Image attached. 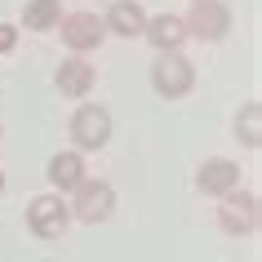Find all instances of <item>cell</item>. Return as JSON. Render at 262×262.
I'll list each match as a JSON object with an SVG mask.
<instances>
[{
	"instance_id": "cell-16",
	"label": "cell",
	"mask_w": 262,
	"mask_h": 262,
	"mask_svg": "<svg viewBox=\"0 0 262 262\" xmlns=\"http://www.w3.org/2000/svg\"><path fill=\"white\" fill-rule=\"evenodd\" d=\"M0 195H5V169H0Z\"/></svg>"
},
{
	"instance_id": "cell-5",
	"label": "cell",
	"mask_w": 262,
	"mask_h": 262,
	"mask_svg": "<svg viewBox=\"0 0 262 262\" xmlns=\"http://www.w3.org/2000/svg\"><path fill=\"white\" fill-rule=\"evenodd\" d=\"M27 227H31V235H40V240H58V235H67V227H71L67 195H58V191L31 195V200H27Z\"/></svg>"
},
{
	"instance_id": "cell-2",
	"label": "cell",
	"mask_w": 262,
	"mask_h": 262,
	"mask_svg": "<svg viewBox=\"0 0 262 262\" xmlns=\"http://www.w3.org/2000/svg\"><path fill=\"white\" fill-rule=\"evenodd\" d=\"M111 111L107 107H98V102H80V107L71 111V124H67V134H71V147L76 151H102L111 142Z\"/></svg>"
},
{
	"instance_id": "cell-12",
	"label": "cell",
	"mask_w": 262,
	"mask_h": 262,
	"mask_svg": "<svg viewBox=\"0 0 262 262\" xmlns=\"http://www.w3.org/2000/svg\"><path fill=\"white\" fill-rule=\"evenodd\" d=\"M142 23H147V9H142L138 0H111L107 14H102V27H107V36H120V40H134V36H142Z\"/></svg>"
},
{
	"instance_id": "cell-8",
	"label": "cell",
	"mask_w": 262,
	"mask_h": 262,
	"mask_svg": "<svg viewBox=\"0 0 262 262\" xmlns=\"http://www.w3.org/2000/svg\"><path fill=\"white\" fill-rule=\"evenodd\" d=\"M94 84H98V71H94V62H89L84 54L62 58L58 71H54V89H58L62 98H76V102H80L84 94H94Z\"/></svg>"
},
{
	"instance_id": "cell-13",
	"label": "cell",
	"mask_w": 262,
	"mask_h": 262,
	"mask_svg": "<svg viewBox=\"0 0 262 262\" xmlns=\"http://www.w3.org/2000/svg\"><path fill=\"white\" fill-rule=\"evenodd\" d=\"M62 23V0H27L23 5V27L27 31H54Z\"/></svg>"
},
{
	"instance_id": "cell-7",
	"label": "cell",
	"mask_w": 262,
	"mask_h": 262,
	"mask_svg": "<svg viewBox=\"0 0 262 262\" xmlns=\"http://www.w3.org/2000/svg\"><path fill=\"white\" fill-rule=\"evenodd\" d=\"M191 84H195V67L178 54V49H169V54H160L151 62V89L160 98H187Z\"/></svg>"
},
{
	"instance_id": "cell-4",
	"label": "cell",
	"mask_w": 262,
	"mask_h": 262,
	"mask_svg": "<svg viewBox=\"0 0 262 262\" xmlns=\"http://www.w3.org/2000/svg\"><path fill=\"white\" fill-rule=\"evenodd\" d=\"M218 227L227 235H235V240H249V235L258 231V195L240 191V187L222 191L218 195Z\"/></svg>"
},
{
	"instance_id": "cell-1",
	"label": "cell",
	"mask_w": 262,
	"mask_h": 262,
	"mask_svg": "<svg viewBox=\"0 0 262 262\" xmlns=\"http://www.w3.org/2000/svg\"><path fill=\"white\" fill-rule=\"evenodd\" d=\"M67 209H71V222L98 227V222H107L116 213V187L107 178H80L67 191Z\"/></svg>"
},
{
	"instance_id": "cell-6",
	"label": "cell",
	"mask_w": 262,
	"mask_h": 262,
	"mask_svg": "<svg viewBox=\"0 0 262 262\" xmlns=\"http://www.w3.org/2000/svg\"><path fill=\"white\" fill-rule=\"evenodd\" d=\"M58 36H62V45H67L71 54H94V49H102V40H107V27H102V14H89V9H76V14H62V23H58Z\"/></svg>"
},
{
	"instance_id": "cell-10",
	"label": "cell",
	"mask_w": 262,
	"mask_h": 262,
	"mask_svg": "<svg viewBox=\"0 0 262 262\" xmlns=\"http://www.w3.org/2000/svg\"><path fill=\"white\" fill-rule=\"evenodd\" d=\"M142 40L151 45L156 54L182 49V45H187V23H182L178 14H147V23H142Z\"/></svg>"
},
{
	"instance_id": "cell-11",
	"label": "cell",
	"mask_w": 262,
	"mask_h": 262,
	"mask_svg": "<svg viewBox=\"0 0 262 262\" xmlns=\"http://www.w3.org/2000/svg\"><path fill=\"white\" fill-rule=\"evenodd\" d=\"M45 178H49V187H54L58 195H67L71 187L80 178H89V165H84V151H58V156H49V165H45Z\"/></svg>"
},
{
	"instance_id": "cell-14",
	"label": "cell",
	"mask_w": 262,
	"mask_h": 262,
	"mask_svg": "<svg viewBox=\"0 0 262 262\" xmlns=\"http://www.w3.org/2000/svg\"><path fill=\"white\" fill-rule=\"evenodd\" d=\"M235 138L245 142L249 151H258L262 147V107L249 98L245 107H240V116H235Z\"/></svg>"
},
{
	"instance_id": "cell-3",
	"label": "cell",
	"mask_w": 262,
	"mask_h": 262,
	"mask_svg": "<svg viewBox=\"0 0 262 262\" xmlns=\"http://www.w3.org/2000/svg\"><path fill=\"white\" fill-rule=\"evenodd\" d=\"M182 23H187V40L218 45L231 36V5L227 0H191V14Z\"/></svg>"
},
{
	"instance_id": "cell-15",
	"label": "cell",
	"mask_w": 262,
	"mask_h": 262,
	"mask_svg": "<svg viewBox=\"0 0 262 262\" xmlns=\"http://www.w3.org/2000/svg\"><path fill=\"white\" fill-rule=\"evenodd\" d=\"M18 45V23H0V54H14Z\"/></svg>"
},
{
	"instance_id": "cell-9",
	"label": "cell",
	"mask_w": 262,
	"mask_h": 262,
	"mask_svg": "<svg viewBox=\"0 0 262 262\" xmlns=\"http://www.w3.org/2000/svg\"><path fill=\"white\" fill-rule=\"evenodd\" d=\"M231 187H240V165L227 160V156H209L205 165L195 169V191L209 195V200H218V195L231 191Z\"/></svg>"
}]
</instances>
